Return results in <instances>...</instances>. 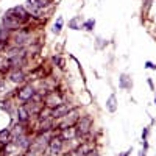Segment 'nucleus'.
Here are the masks:
<instances>
[{
	"label": "nucleus",
	"instance_id": "aec40b11",
	"mask_svg": "<svg viewBox=\"0 0 156 156\" xmlns=\"http://www.w3.org/2000/svg\"><path fill=\"white\" fill-rule=\"evenodd\" d=\"M148 131H150V128H144V131H142V140H147V136H148Z\"/></svg>",
	"mask_w": 156,
	"mask_h": 156
},
{
	"label": "nucleus",
	"instance_id": "7ed1b4c3",
	"mask_svg": "<svg viewBox=\"0 0 156 156\" xmlns=\"http://www.w3.org/2000/svg\"><path fill=\"white\" fill-rule=\"evenodd\" d=\"M17 97H19L20 101H28V100H31V98L34 97V89H33L31 86H25L23 89L19 90Z\"/></svg>",
	"mask_w": 156,
	"mask_h": 156
},
{
	"label": "nucleus",
	"instance_id": "f8f14e48",
	"mask_svg": "<svg viewBox=\"0 0 156 156\" xmlns=\"http://www.w3.org/2000/svg\"><path fill=\"white\" fill-rule=\"evenodd\" d=\"M9 139H11V131L8 128L2 129V131H0V142H2V144H8Z\"/></svg>",
	"mask_w": 156,
	"mask_h": 156
},
{
	"label": "nucleus",
	"instance_id": "9d476101",
	"mask_svg": "<svg viewBox=\"0 0 156 156\" xmlns=\"http://www.w3.org/2000/svg\"><path fill=\"white\" fill-rule=\"evenodd\" d=\"M106 109H108L109 112H115V111H117V98H115L114 94L109 95V98L106 100Z\"/></svg>",
	"mask_w": 156,
	"mask_h": 156
},
{
	"label": "nucleus",
	"instance_id": "39448f33",
	"mask_svg": "<svg viewBox=\"0 0 156 156\" xmlns=\"http://www.w3.org/2000/svg\"><path fill=\"white\" fill-rule=\"evenodd\" d=\"M23 8L27 9V12H30V14H33V16H39V12H41V6L37 5L36 0H27Z\"/></svg>",
	"mask_w": 156,
	"mask_h": 156
},
{
	"label": "nucleus",
	"instance_id": "0eeeda50",
	"mask_svg": "<svg viewBox=\"0 0 156 156\" xmlns=\"http://www.w3.org/2000/svg\"><path fill=\"white\" fill-rule=\"evenodd\" d=\"M45 105L50 106V108H56V106L62 105V103H61V97H59L56 92H51V94L47 95V98H45Z\"/></svg>",
	"mask_w": 156,
	"mask_h": 156
},
{
	"label": "nucleus",
	"instance_id": "dca6fc26",
	"mask_svg": "<svg viewBox=\"0 0 156 156\" xmlns=\"http://www.w3.org/2000/svg\"><path fill=\"white\" fill-rule=\"evenodd\" d=\"M61 28H62V17H59V19H58V22L55 23V27H53V33H56V34H58V33L61 31Z\"/></svg>",
	"mask_w": 156,
	"mask_h": 156
},
{
	"label": "nucleus",
	"instance_id": "ddd939ff",
	"mask_svg": "<svg viewBox=\"0 0 156 156\" xmlns=\"http://www.w3.org/2000/svg\"><path fill=\"white\" fill-rule=\"evenodd\" d=\"M69 27H70L72 30H80V28H81V17H80V16L73 17V19L69 22Z\"/></svg>",
	"mask_w": 156,
	"mask_h": 156
},
{
	"label": "nucleus",
	"instance_id": "a878e982",
	"mask_svg": "<svg viewBox=\"0 0 156 156\" xmlns=\"http://www.w3.org/2000/svg\"><path fill=\"white\" fill-rule=\"evenodd\" d=\"M0 156H2V154H0Z\"/></svg>",
	"mask_w": 156,
	"mask_h": 156
},
{
	"label": "nucleus",
	"instance_id": "412c9836",
	"mask_svg": "<svg viewBox=\"0 0 156 156\" xmlns=\"http://www.w3.org/2000/svg\"><path fill=\"white\" fill-rule=\"evenodd\" d=\"M84 156H98V153H97V150H87L84 153Z\"/></svg>",
	"mask_w": 156,
	"mask_h": 156
},
{
	"label": "nucleus",
	"instance_id": "f3484780",
	"mask_svg": "<svg viewBox=\"0 0 156 156\" xmlns=\"http://www.w3.org/2000/svg\"><path fill=\"white\" fill-rule=\"evenodd\" d=\"M75 133H76V129H67V128H64V131H62V137H72Z\"/></svg>",
	"mask_w": 156,
	"mask_h": 156
},
{
	"label": "nucleus",
	"instance_id": "f257e3e1",
	"mask_svg": "<svg viewBox=\"0 0 156 156\" xmlns=\"http://www.w3.org/2000/svg\"><path fill=\"white\" fill-rule=\"evenodd\" d=\"M27 14H28V12H27V9H25L23 6H14V8H11V9H8L6 11V17H12V19H25V17H27Z\"/></svg>",
	"mask_w": 156,
	"mask_h": 156
},
{
	"label": "nucleus",
	"instance_id": "423d86ee",
	"mask_svg": "<svg viewBox=\"0 0 156 156\" xmlns=\"http://www.w3.org/2000/svg\"><path fill=\"white\" fill-rule=\"evenodd\" d=\"M2 28H5V30H17L19 28V20L5 16L2 19Z\"/></svg>",
	"mask_w": 156,
	"mask_h": 156
},
{
	"label": "nucleus",
	"instance_id": "9b49d317",
	"mask_svg": "<svg viewBox=\"0 0 156 156\" xmlns=\"http://www.w3.org/2000/svg\"><path fill=\"white\" fill-rule=\"evenodd\" d=\"M28 109L27 108H25V106H20L19 109H17V119L20 120V122H25V120H27L28 119Z\"/></svg>",
	"mask_w": 156,
	"mask_h": 156
},
{
	"label": "nucleus",
	"instance_id": "5701e85b",
	"mask_svg": "<svg viewBox=\"0 0 156 156\" xmlns=\"http://www.w3.org/2000/svg\"><path fill=\"white\" fill-rule=\"evenodd\" d=\"M129 153H131V150H126V151H123L120 156H129Z\"/></svg>",
	"mask_w": 156,
	"mask_h": 156
},
{
	"label": "nucleus",
	"instance_id": "a211bd4d",
	"mask_svg": "<svg viewBox=\"0 0 156 156\" xmlns=\"http://www.w3.org/2000/svg\"><path fill=\"white\" fill-rule=\"evenodd\" d=\"M145 67H147V69H151V70H156V64L151 62V61H147V62H145Z\"/></svg>",
	"mask_w": 156,
	"mask_h": 156
},
{
	"label": "nucleus",
	"instance_id": "20e7f679",
	"mask_svg": "<svg viewBox=\"0 0 156 156\" xmlns=\"http://www.w3.org/2000/svg\"><path fill=\"white\" fill-rule=\"evenodd\" d=\"M72 111V106L70 105H59L56 108L51 109V117H64V115H67L69 112Z\"/></svg>",
	"mask_w": 156,
	"mask_h": 156
},
{
	"label": "nucleus",
	"instance_id": "6e6552de",
	"mask_svg": "<svg viewBox=\"0 0 156 156\" xmlns=\"http://www.w3.org/2000/svg\"><path fill=\"white\" fill-rule=\"evenodd\" d=\"M50 150H51V153H61V150H62V139L61 137H53L50 140Z\"/></svg>",
	"mask_w": 156,
	"mask_h": 156
},
{
	"label": "nucleus",
	"instance_id": "2eb2a0df",
	"mask_svg": "<svg viewBox=\"0 0 156 156\" xmlns=\"http://www.w3.org/2000/svg\"><path fill=\"white\" fill-rule=\"evenodd\" d=\"M94 25H95V20L94 19H89V20H86L84 23H83V28H86V30H92L94 28Z\"/></svg>",
	"mask_w": 156,
	"mask_h": 156
},
{
	"label": "nucleus",
	"instance_id": "b1692460",
	"mask_svg": "<svg viewBox=\"0 0 156 156\" xmlns=\"http://www.w3.org/2000/svg\"><path fill=\"white\" fill-rule=\"evenodd\" d=\"M154 103H156V97H154Z\"/></svg>",
	"mask_w": 156,
	"mask_h": 156
},
{
	"label": "nucleus",
	"instance_id": "4468645a",
	"mask_svg": "<svg viewBox=\"0 0 156 156\" xmlns=\"http://www.w3.org/2000/svg\"><path fill=\"white\" fill-rule=\"evenodd\" d=\"M9 78H11L12 83H20V81H23V73L19 72V70H16V72H12L9 75Z\"/></svg>",
	"mask_w": 156,
	"mask_h": 156
},
{
	"label": "nucleus",
	"instance_id": "1a4fd4ad",
	"mask_svg": "<svg viewBox=\"0 0 156 156\" xmlns=\"http://www.w3.org/2000/svg\"><path fill=\"white\" fill-rule=\"evenodd\" d=\"M119 86H120V89H131V86H133L131 78H129L126 73H122L120 78H119Z\"/></svg>",
	"mask_w": 156,
	"mask_h": 156
},
{
	"label": "nucleus",
	"instance_id": "393cba45",
	"mask_svg": "<svg viewBox=\"0 0 156 156\" xmlns=\"http://www.w3.org/2000/svg\"><path fill=\"white\" fill-rule=\"evenodd\" d=\"M17 156H20V154H17Z\"/></svg>",
	"mask_w": 156,
	"mask_h": 156
},
{
	"label": "nucleus",
	"instance_id": "4be33fe9",
	"mask_svg": "<svg viewBox=\"0 0 156 156\" xmlns=\"http://www.w3.org/2000/svg\"><path fill=\"white\" fill-rule=\"evenodd\" d=\"M53 61H55V62H58V64H59V67H62V59H61V58H59V56H55V58H53Z\"/></svg>",
	"mask_w": 156,
	"mask_h": 156
},
{
	"label": "nucleus",
	"instance_id": "6ab92c4d",
	"mask_svg": "<svg viewBox=\"0 0 156 156\" xmlns=\"http://www.w3.org/2000/svg\"><path fill=\"white\" fill-rule=\"evenodd\" d=\"M36 2H37V5L41 6V8H44V6H47V5H48L50 0H36Z\"/></svg>",
	"mask_w": 156,
	"mask_h": 156
},
{
	"label": "nucleus",
	"instance_id": "f03ea898",
	"mask_svg": "<svg viewBox=\"0 0 156 156\" xmlns=\"http://www.w3.org/2000/svg\"><path fill=\"white\" fill-rule=\"evenodd\" d=\"M90 125H92V119L90 117H81L76 125V134H86L90 129Z\"/></svg>",
	"mask_w": 156,
	"mask_h": 156
}]
</instances>
